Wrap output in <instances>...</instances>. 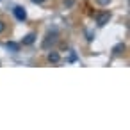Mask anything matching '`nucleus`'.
<instances>
[{
  "label": "nucleus",
  "instance_id": "nucleus-10",
  "mask_svg": "<svg viewBox=\"0 0 130 130\" xmlns=\"http://www.w3.org/2000/svg\"><path fill=\"white\" fill-rule=\"evenodd\" d=\"M32 2H34V4H43L45 0H32Z\"/></svg>",
  "mask_w": 130,
  "mask_h": 130
},
{
  "label": "nucleus",
  "instance_id": "nucleus-1",
  "mask_svg": "<svg viewBox=\"0 0 130 130\" xmlns=\"http://www.w3.org/2000/svg\"><path fill=\"white\" fill-rule=\"evenodd\" d=\"M109 20H110V13H109V11H103V13L96 14V23H98V27L107 25V23H109Z\"/></svg>",
  "mask_w": 130,
  "mask_h": 130
},
{
  "label": "nucleus",
  "instance_id": "nucleus-4",
  "mask_svg": "<svg viewBox=\"0 0 130 130\" xmlns=\"http://www.w3.org/2000/svg\"><path fill=\"white\" fill-rule=\"evenodd\" d=\"M123 52H125V43H118V45L112 48V54H114V55H121Z\"/></svg>",
  "mask_w": 130,
  "mask_h": 130
},
{
  "label": "nucleus",
  "instance_id": "nucleus-3",
  "mask_svg": "<svg viewBox=\"0 0 130 130\" xmlns=\"http://www.w3.org/2000/svg\"><path fill=\"white\" fill-rule=\"evenodd\" d=\"M55 38H57V30L48 32V34H46V39L43 41V48H48V46H50V43H55Z\"/></svg>",
  "mask_w": 130,
  "mask_h": 130
},
{
  "label": "nucleus",
  "instance_id": "nucleus-8",
  "mask_svg": "<svg viewBox=\"0 0 130 130\" xmlns=\"http://www.w3.org/2000/svg\"><path fill=\"white\" fill-rule=\"evenodd\" d=\"M4 30H6V23H4V22H0V34H2Z\"/></svg>",
  "mask_w": 130,
  "mask_h": 130
},
{
  "label": "nucleus",
  "instance_id": "nucleus-6",
  "mask_svg": "<svg viewBox=\"0 0 130 130\" xmlns=\"http://www.w3.org/2000/svg\"><path fill=\"white\" fill-rule=\"evenodd\" d=\"M48 61L55 64V62H59V61H61V55H59L57 52H50V54H48Z\"/></svg>",
  "mask_w": 130,
  "mask_h": 130
},
{
  "label": "nucleus",
  "instance_id": "nucleus-9",
  "mask_svg": "<svg viewBox=\"0 0 130 130\" xmlns=\"http://www.w3.org/2000/svg\"><path fill=\"white\" fill-rule=\"evenodd\" d=\"M98 2H100V4H109L110 0H98Z\"/></svg>",
  "mask_w": 130,
  "mask_h": 130
},
{
  "label": "nucleus",
  "instance_id": "nucleus-5",
  "mask_svg": "<svg viewBox=\"0 0 130 130\" xmlns=\"http://www.w3.org/2000/svg\"><path fill=\"white\" fill-rule=\"evenodd\" d=\"M34 41H36V34H32V32L27 34V36L23 38V45H32Z\"/></svg>",
  "mask_w": 130,
  "mask_h": 130
},
{
  "label": "nucleus",
  "instance_id": "nucleus-7",
  "mask_svg": "<svg viewBox=\"0 0 130 130\" xmlns=\"http://www.w3.org/2000/svg\"><path fill=\"white\" fill-rule=\"evenodd\" d=\"M6 46H7L9 50H13V52H18V50H20V45H18V43H13V41L6 43Z\"/></svg>",
  "mask_w": 130,
  "mask_h": 130
},
{
  "label": "nucleus",
  "instance_id": "nucleus-2",
  "mask_svg": "<svg viewBox=\"0 0 130 130\" xmlns=\"http://www.w3.org/2000/svg\"><path fill=\"white\" fill-rule=\"evenodd\" d=\"M13 13H14L16 20H20V22H25V18H27V11H25V7H22V6H16V7L13 9Z\"/></svg>",
  "mask_w": 130,
  "mask_h": 130
}]
</instances>
